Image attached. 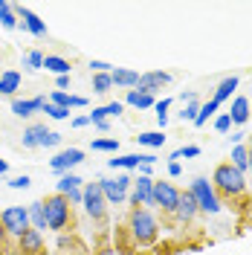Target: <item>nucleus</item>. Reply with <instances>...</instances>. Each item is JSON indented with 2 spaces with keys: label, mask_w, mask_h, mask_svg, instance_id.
<instances>
[{
  "label": "nucleus",
  "mask_w": 252,
  "mask_h": 255,
  "mask_svg": "<svg viewBox=\"0 0 252 255\" xmlns=\"http://www.w3.org/2000/svg\"><path fill=\"white\" fill-rule=\"evenodd\" d=\"M105 108H108V119H111V116H122V111H125L122 102H111V105H105Z\"/></svg>",
  "instance_id": "41"
},
{
  "label": "nucleus",
  "mask_w": 252,
  "mask_h": 255,
  "mask_svg": "<svg viewBox=\"0 0 252 255\" xmlns=\"http://www.w3.org/2000/svg\"><path fill=\"white\" fill-rule=\"evenodd\" d=\"M127 229H130V238L136 241L139 247H148V244H154L159 235V223L154 218V212H148V209H130V215H127Z\"/></svg>",
  "instance_id": "1"
},
{
  "label": "nucleus",
  "mask_w": 252,
  "mask_h": 255,
  "mask_svg": "<svg viewBox=\"0 0 252 255\" xmlns=\"http://www.w3.org/2000/svg\"><path fill=\"white\" fill-rule=\"evenodd\" d=\"M0 223H3V229H6L9 238H20L26 229H32L26 206H6L0 212Z\"/></svg>",
  "instance_id": "6"
},
{
  "label": "nucleus",
  "mask_w": 252,
  "mask_h": 255,
  "mask_svg": "<svg viewBox=\"0 0 252 255\" xmlns=\"http://www.w3.org/2000/svg\"><path fill=\"white\" fill-rule=\"evenodd\" d=\"M44 113H47L49 119H55V122L70 119V111H67V108H58V105H52V102H44Z\"/></svg>",
  "instance_id": "32"
},
{
  "label": "nucleus",
  "mask_w": 252,
  "mask_h": 255,
  "mask_svg": "<svg viewBox=\"0 0 252 255\" xmlns=\"http://www.w3.org/2000/svg\"><path fill=\"white\" fill-rule=\"evenodd\" d=\"M244 136H247V133H241V130H235V133H229V139H232L235 145H241V139H244Z\"/></svg>",
  "instance_id": "47"
},
{
  "label": "nucleus",
  "mask_w": 252,
  "mask_h": 255,
  "mask_svg": "<svg viewBox=\"0 0 252 255\" xmlns=\"http://www.w3.org/2000/svg\"><path fill=\"white\" fill-rule=\"evenodd\" d=\"M154 162H157L154 154H122V157L116 154L113 159H108V165H111L113 171L119 168V171H125V174L127 171H136L139 165H154Z\"/></svg>",
  "instance_id": "11"
},
{
  "label": "nucleus",
  "mask_w": 252,
  "mask_h": 255,
  "mask_svg": "<svg viewBox=\"0 0 252 255\" xmlns=\"http://www.w3.org/2000/svg\"><path fill=\"white\" fill-rule=\"evenodd\" d=\"M247 154H250V171H252V139H250V145H247Z\"/></svg>",
  "instance_id": "51"
},
{
  "label": "nucleus",
  "mask_w": 252,
  "mask_h": 255,
  "mask_svg": "<svg viewBox=\"0 0 252 255\" xmlns=\"http://www.w3.org/2000/svg\"><path fill=\"white\" fill-rule=\"evenodd\" d=\"M180 194H183V191L177 189L174 183H154V203H157V209H162L165 215H174V212H177Z\"/></svg>",
  "instance_id": "9"
},
{
  "label": "nucleus",
  "mask_w": 252,
  "mask_h": 255,
  "mask_svg": "<svg viewBox=\"0 0 252 255\" xmlns=\"http://www.w3.org/2000/svg\"><path fill=\"white\" fill-rule=\"evenodd\" d=\"M47 133H49L47 125H29L26 130H23L20 142H23V148H41V139H44Z\"/></svg>",
  "instance_id": "21"
},
{
  "label": "nucleus",
  "mask_w": 252,
  "mask_h": 255,
  "mask_svg": "<svg viewBox=\"0 0 252 255\" xmlns=\"http://www.w3.org/2000/svg\"><path fill=\"white\" fill-rule=\"evenodd\" d=\"M6 171H9V162H6V159H0V177L6 174Z\"/></svg>",
  "instance_id": "50"
},
{
  "label": "nucleus",
  "mask_w": 252,
  "mask_h": 255,
  "mask_svg": "<svg viewBox=\"0 0 252 255\" xmlns=\"http://www.w3.org/2000/svg\"><path fill=\"white\" fill-rule=\"evenodd\" d=\"M250 99H244V96H235L232 99V108H229V119H232V125H244L247 119H250Z\"/></svg>",
  "instance_id": "19"
},
{
  "label": "nucleus",
  "mask_w": 252,
  "mask_h": 255,
  "mask_svg": "<svg viewBox=\"0 0 252 255\" xmlns=\"http://www.w3.org/2000/svg\"><path fill=\"white\" fill-rule=\"evenodd\" d=\"M70 189H81V177L73 174V171H67V174L58 177V194H67Z\"/></svg>",
  "instance_id": "30"
},
{
  "label": "nucleus",
  "mask_w": 252,
  "mask_h": 255,
  "mask_svg": "<svg viewBox=\"0 0 252 255\" xmlns=\"http://www.w3.org/2000/svg\"><path fill=\"white\" fill-rule=\"evenodd\" d=\"M44 96H35V99H12V113L15 116H20V119H26V116H32V113L44 111Z\"/></svg>",
  "instance_id": "15"
},
{
  "label": "nucleus",
  "mask_w": 252,
  "mask_h": 255,
  "mask_svg": "<svg viewBox=\"0 0 252 255\" xmlns=\"http://www.w3.org/2000/svg\"><path fill=\"white\" fill-rule=\"evenodd\" d=\"M20 73L17 70H3L0 73V96H15L20 90Z\"/></svg>",
  "instance_id": "20"
},
{
  "label": "nucleus",
  "mask_w": 252,
  "mask_h": 255,
  "mask_svg": "<svg viewBox=\"0 0 252 255\" xmlns=\"http://www.w3.org/2000/svg\"><path fill=\"white\" fill-rule=\"evenodd\" d=\"M81 162H84V151H81V148H64V151H58L55 157L49 159V168L61 177V174H67L70 168L81 165Z\"/></svg>",
  "instance_id": "10"
},
{
  "label": "nucleus",
  "mask_w": 252,
  "mask_h": 255,
  "mask_svg": "<svg viewBox=\"0 0 252 255\" xmlns=\"http://www.w3.org/2000/svg\"><path fill=\"white\" fill-rule=\"evenodd\" d=\"M99 186H102V194H105L108 206H122V203L127 200V194H130L133 180L122 171V174H116L113 180H99Z\"/></svg>",
  "instance_id": "5"
},
{
  "label": "nucleus",
  "mask_w": 252,
  "mask_h": 255,
  "mask_svg": "<svg viewBox=\"0 0 252 255\" xmlns=\"http://www.w3.org/2000/svg\"><path fill=\"white\" fill-rule=\"evenodd\" d=\"M250 105H252V102H250Z\"/></svg>",
  "instance_id": "52"
},
{
  "label": "nucleus",
  "mask_w": 252,
  "mask_h": 255,
  "mask_svg": "<svg viewBox=\"0 0 252 255\" xmlns=\"http://www.w3.org/2000/svg\"><path fill=\"white\" fill-rule=\"evenodd\" d=\"M17 250H20V255H41L44 253V238H41V232L26 229V232L17 238Z\"/></svg>",
  "instance_id": "14"
},
{
  "label": "nucleus",
  "mask_w": 252,
  "mask_h": 255,
  "mask_svg": "<svg viewBox=\"0 0 252 255\" xmlns=\"http://www.w3.org/2000/svg\"><path fill=\"white\" fill-rule=\"evenodd\" d=\"M139 76H142V73H136V70H127V67H113V73H111L113 87H125V90H136Z\"/></svg>",
  "instance_id": "17"
},
{
  "label": "nucleus",
  "mask_w": 252,
  "mask_h": 255,
  "mask_svg": "<svg viewBox=\"0 0 252 255\" xmlns=\"http://www.w3.org/2000/svg\"><path fill=\"white\" fill-rule=\"evenodd\" d=\"M136 142L145 145V148H162L165 145V133L162 130H145V133L136 136Z\"/></svg>",
  "instance_id": "26"
},
{
  "label": "nucleus",
  "mask_w": 252,
  "mask_h": 255,
  "mask_svg": "<svg viewBox=\"0 0 252 255\" xmlns=\"http://www.w3.org/2000/svg\"><path fill=\"white\" fill-rule=\"evenodd\" d=\"M232 168H238L241 174L250 171V154H247V145H235V148H232Z\"/></svg>",
  "instance_id": "27"
},
{
  "label": "nucleus",
  "mask_w": 252,
  "mask_h": 255,
  "mask_svg": "<svg viewBox=\"0 0 252 255\" xmlns=\"http://www.w3.org/2000/svg\"><path fill=\"white\" fill-rule=\"evenodd\" d=\"M215 130H218V133H229V130H232V119H229V113H221V116L215 119Z\"/></svg>",
  "instance_id": "38"
},
{
  "label": "nucleus",
  "mask_w": 252,
  "mask_h": 255,
  "mask_svg": "<svg viewBox=\"0 0 252 255\" xmlns=\"http://www.w3.org/2000/svg\"><path fill=\"white\" fill-rule=\"evenodd\" d=\"M197 113H200V105H197V102H189V105H186V111L180 113V119H183V122H191V125H194Z\"/></svg>",
  "instance_id": "36"
},
{
  "label": "nucleus",
  "mask_w": 252,
  "mask_h": 255,
  "mask_svg": "<svg viewBox=\"0 0 252 255\" xmlns=\"http://www.w3.org/2000/svg\"><path fill=\"white\" fill-rule=\"evenodd\" d=\"M168 108H171V99H159L157 105H154V111H157V122L159 128L168 125Z\"/></svg>",
  "instance_id": "34"
},
{
  "label": "nucleus",
  "mask_w": 252,
  "mask_h": 255,
  "mask_svg": "<svg viewBox=\"0 0 252 255\" xmlns=\"http://www.w3.org/2000/svg\"><path fill=\"white\" fill-rule=\"evenodd\" d=\"M81 191H84V200H81L84 212H87L93 221H105V215H108V200H105V194H102V186H99V183H84Z\"/></svg>",
  "instance_id": "7"
},
{
  "label": "nucleus",
  "mask_w": 252,
  "mask_h": 255,
  "mask_svg": "<svg viewBox=\"0 0 252 255\" xmlns=\"http://www.w3.org/2000/svg\"><path fill=\"white\" fill-rule=\"evenodd\" d=\"M93 151H105V154H119V139H93Z\"/></svg>",
  "instance_id": "33"
},
{
  "label": "nucleus",
  "mask_w": 252,
  "mask_h": 255,
  "mask_svg": "<svg viewBox=\"0 0 252 255\" xmlns=\"http://www.w3.org/2000/svg\"><path fill=\"white\" fill-rule=\"evenodd\" d=\"M64 197L70 200V206H81V200H84V191H81V189H70Z\"/></svg>",
  "instance_id": "40"
},
{
  "label": "nucleus",
  "mask_w": 252,
  "mask_h": 255,
  "mask_svg": "<svg viewBox=\"0 0 252 255\" xmlns=\"http://www.w3.org/2000/svg\"><path fill=\"white\" fill-rule=\"evenodd\" d=\"M61 133H58V130H49L47 136H44V139H41V148H58V145H61Z\"/></svg>",
  "instance_id": "39"
},
{
  "label": "nucleus",
  "mask_w": 252,
  "mask_h": 255,
  "mask_svg": "<svg viewBox=\"0 0 252 255\" xmlns=\"http://www.w3.org/2000/svg\"><path fill=\"white\" fill-rule=\"evenodd\" d=\"M90 67H93V73H113V64L108 61H90Z\"/></svg>",
  "instance_id": "43"
},
{
  "label": "nucleus",
  "mask_w": 252,
  "mask_h": 255,
  "mask_svg": "<svg viewBox=\"0 0 252 255\" xmlns=\"http://www.w3.org/2000/svg\"><path fill=\"white\" fill-rule=\"evenodd\" d=\"M15 15H17V26H23L26 32H32L35 38H47V32H49L47 23L35 15L32 9H26V6H15Z\"/></svg>",
  "instance_id": "12"
},
{
  "label": "nucleus",
  "mask_w": 252,
  "mask_h": 255,
  "mask_svg": "<svg viewBox=\"0 0 252 255\" xmlns=\"http://www.w3.org/2000/svg\"><path fill=\"white\" fill-rule=\"evenodd\" d=\"M168 174H171V177H180V174H183L180 162H168Z\"/></svg>",
  "instance_id": "45"
},
{
  "label": "nucleus",
  "mask_w": 252,
  "mask_h": 255,
  "mask_svg": "<svg viewBox=\"0 0 252 255\" xmlns=\"http://www.w3.org/2000/svg\"><path fill=\"white\" fill-rule=\"evenodd\" d=\"M0 26L3 29H17V15H15V6L0 0Z\"/></svg>",
  "instance_id": "25"
},
{
  "label": "nucleus",
  "mask_w": 252,
  "mask_h": 255,
  "mask_svg": "<svg viewBox=\"0 0 252 255\" xmlns=\"http://www.w3.org/2000/svg\"><path fill=\"white\" fill-rule=\"evenodd\" d=\"M67 87H70V76H58V79H55V90L67 93Z\"/></svg>",
  "instance_id": "44"
},
{
  "label": "nucleus",
  "mask_w": 252,
  "mask_h": 255,
  "mask_svg": "<svg viewBox=\"0 0 252 255\" xmlns=\"http://www.w3.org/2000/svg\"><path fill=\"white\" fill-rule=\"evenodd\" d=\"M32 186V177L29 174H17V177H12V180H9V189H29Z\"/></svg>",
  "instance_id": "37"
},
{
  "label": "nucleus",
  "mask_w": 252,
  "mask_h": 255,
  "mask_svg": "<svg viewBox=\"0 0 252 255\" xmlns=\"http://www.w3.org/2000/svg\"><path fill=\"white\" fill-rule=\"evenodd\" d=\"M183 157H200V148L197 145H183V148H177V151H171V162H177V159H183Z\"/></svg>",
  "instance_id": "35"
},
{
  "label": "nucleus",
  "mask_w": 252,
  "mask_h": 255,
  "mask_svg": "<svg viewBox=\"0 0 252 255\" xmlns=\"http://www.w3.org/2000/svg\"><path fill=\"white\" fill-rule=\"evenodd\" d=\"M73 247H76V241L61 232V235H58V250H64V253H67V250H73Z\"/></svg>",
  "instance_id": "42"
},
{
  "label": "nucleus",
  "mask_w": 252,
  "mask_h": 255,
  "mask_svg": "<svg viewBox=\"0 0 252 255\" xmlns=\"http://www.w3.org/2000/svg\"><path fill=\"white\" fill-rule=\"evenodd\" d=\"M87 125H90L87 116H76V119H73V128H87Z\"/></svg>",
  "instance_id": "46"
},
{
  "label": "nucleus",
  "mask_w": 252,
  "mask_h": 255,
  "mask_svg": "<svg viewBox=\"0 0 252 255\" xmlns=\"http://www.w3.org/2000/svg\"><path fill=\"white\" fill-rule=\"evenodd\" d=\"M6 238H9V235H6V229H3V223H0V250L6 247Z\"/></svg>",
  "instance_id": "49"
},
{
  "label": "nucleus",
  "mask_w": 252,
  "mask_h": 255,
  "mask_svg": "<svg viewBox=\"0 0 252 255\" xmlns=\"http://www.w3.org/2000/svg\"><path fill=\"white\" fill-rule=\"evenodd\" d=\"M20 64H23V70H26V73H35V70H41V67H44V52L29 49V52H23Z\"/></svg>",
  "instance_id": "28"
},
{
  "label": "nucleus",
  "mask_w": 252,
  "mask_h": 255,
  "mask_svg": "<svg viewBox=\"0 0 252 255\" xmlns=\"http://www.w3.org/2000/svg\"><path fill=\"white\" fill-rule=\"evenodd\" d=\"M238 84H241V81H238V76H226V79L218 84V90H215V96H212V99H215L218 105H221V102H226V99L238 90Z\"/></svg>",
  "instance_id": "24"
},
{
  "label": "nucleus",
  "mask_w": 252,
  "mask_h": 255,
  "mask_svg": "<svg viewBox=\"0 0 252 255\" xmlns=\"http://www.w3.org/2000/svg\"><path fill=\"white\" fill-rule=\"evenodd\" d=\"M111 87H113V79H111V73H96L93 76V93H111Z\"/></svg>",
  "instance_id": "31"
},
{
  "label": "nucleus",
  "mask_w": 252,
  "mask_h": 255,
  "mask_svg": "<svg viewBox=\"0 0 252 255\" xmlns=\"http://www.w3.org/2000/svg\"><path fill=\"white\" fill-rule=\"evenodd\" d=\"M127 203L133 209L145 206L148 212L157 209V203H154V180L151 177H136L133 186H130V194H127Z\"/></svg>",
  "instance_id": "8"
},
{
  "label": "nucleus",
  "mask_w": 252,
  "mask_h": 255,
  "mask_svg": "<svg viewBox=\"0 0 252 255\" xmlns=\"http://www.w3.org/2000/svg\"><path fill=\"white\" fill-rule=\"evenodd\" d=\"M165 84H171V73L165 70H151V73H142L136 90H145V93H154V90H162Z\"/></svg>",
  "instance_id": "13"
},
{
  "label": "nucleus",
  "mask_w": 252,
  "mask_h": 255,
  "mask_svg": "<svg viewBox=\"0 0 252 255\" xmlns=\"http://www.w3.org/2000/svg\"><path fill=\"white\" fill-rule=\"evenodd\" d=\"M44 209H47V229H52V232H58L61 235L64 229L70 226V221H73V209H70V200L64 197V194H52V197H47L44 200Z\"/></svg>",
  "instance_id": "4"
},
{
  "label": "nucleus",
  "mask_w": 252,
  "mask_h": 255,
  "mask_svg": "<svg viewBox=\"0 0 252 255\" xmlns=\"http://www.w3.org/2000/svg\"><path fill=\"white\" fill-rule=\"evenodd\" d=\"M96 130H102V133H105V130H111V122H108V119H105V122H99V125H93Z\"/></svg>",
  "instance_id": "48"
},
{
  "label": "nucleus",
  "mask_w": 252,
  "mask_h": 255,
  "mask_svg": "<svg viewBox=\"0 0 252 255\" xmlns=\"http://www.w3.org/2000/svg\"><path fill=\"white\" fill-rule=\"evenodd\" d=\"M44 67H47V73H55V79L70 76V61L61 58V55H44Z\"/></svg>",
  "instance_id": "23"
},
{
  "label": "nucleus",
  "mask_w": 252,
  "mask_h": 255,
  "mask_svg": "<svg viewBox=\"0 0 252 255\" xmlns=\"http://www.w3.org/2000/svg\"><path fill=\"white\" fill-rule=\"evenodd\" d=\"M212 186H215V191H221L226 197H241L247 191V180L238 168H232V162H221L212 174Z\"/></svg>",
  "instance_id": "2"
},
{
  "label": "nucleus",
  "mask_w": 252,
  "mask_h": 255,
  "mask_svg": "<svg viewBox=\"0 0 252 255\" xmlns=\"http://www.w3.org/2000/svg\"><path fill=\"white\" fill-rule=\"evenodd\" d=\"M197 212H200V209H197L194 197H191L189 189H186L183 194H180V203H177V212H174V218H177L180 223H191L194 218H197Z\"/></svg>",
  "instance_id": "16"
},
{
  "label": "nucleus",
  "mask_w": 252,
  "mask_h": 255,
  "mask_svg": "<svg viewBox=\"0 0 252 255\" xmlns=\"http://www.w3.org/2000/svg\"><path fill=\"white\" fill-rule=\"evenodd\" d=\"M26 212H29L32 229H35V232H44V229H47V209H44V200H32L29 206H26Z\"/></svg>",
  "instance_id": "18"
},
{
  "label": "nucleus",
  "mask_w": 252,
  "mask_h": 255,
  "mask_svg": "<svg viewBox=\"0 0 252 255\" xmlns=\"http://www.w3.org/2000/svg\"><path fill=\"white\" fill-rule=\"evenodd\" d=\"M189 194L194 197L197 209L206 212V215H221L223 212V203L218 197V191H215V186L209 183V177H194L189 186Z\"/></svg>",
  "instance_id": "3"
},
{
  "label": "nucleus",
  "mask_w": 252,
  "mask_h": 255,
  "mask_svg": "<svg viewBox=\"0 0 252 255\" xmlns=\"http://www.w3.org/2000/svg\"><path fill=\"white\" fill-rule=\"evenodd\" d=\"M218 108H221V105H218L215 99H209L206 105H200V113H197V119H194V128H203L206 122H209V116H215V113H218Z\"/></svg>",
  "instance_id": "29"
},
{
  "label": "nucleus",
  "mask_w": 252,
  "mask_h": 255,
  "mask_svg": "<svg viewBox=\"0 0 252 255\" xmlns=\"http://www.w3.org/2000/svg\"><path fill=\"white\" fill-rule=\"evenodd\" d=\"M125 102L130 105V108H139V111H145V108H154V105H157L154 93H145V90H127Z\"/></svg>",
  "instance_id": "22"
}]
</instances>
